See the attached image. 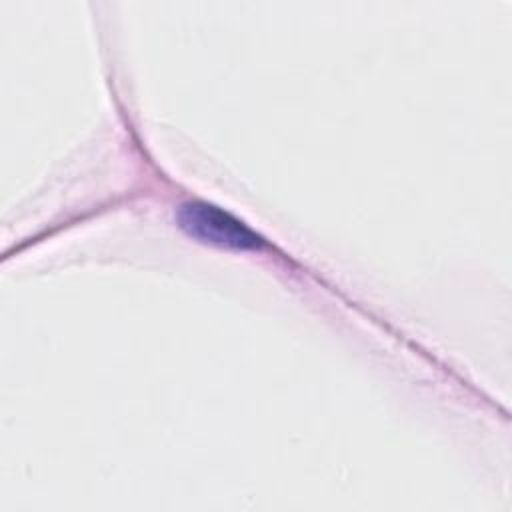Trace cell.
<instances>
[{
	"label": "cell",
	"instance_id": "6da1fadb",
	"mask_svg": "<svg viewBox=\"0 0 512 512\" xmlns=\"http://www.w3.org/2000/svg\"><path fill=\"white\" fill-rule=\"evenodd\" d=\"M176 222L192 240L232 250H258L266 240L232 212L206 202L188 200L178 206Z\"/></svg>",
	"mask_w": 512,
	"mask_h": 512
}]
</instances>
